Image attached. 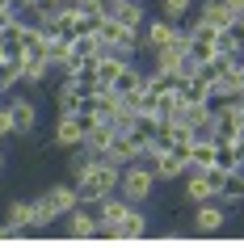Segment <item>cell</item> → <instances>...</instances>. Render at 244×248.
<instances>
[{
  "label": "cell",
  "instance_id": "6da1fadb",
  "mask_svg": "<svg viewBox=\"0 0 244 248\" xmlns=\"http://www.w3.org/2000/svg\"><path fill=\"white\" fill-rule=\"evenodd\" d=\"M80 206V194H76V185L67 181H55V185H47L38 198H34V210H38V232L42 227H51V223H64L72 210Z\"/></svg>",
  "mask_w": 244,
  "mask_h": 248
},
{
  "label": "cell",
  "instance_id": "7a4b0ae2",
  "mask_svg": "<svg viewBox=\"0 0 244 248\" xmlns=\"http://www.w3.org/2000/svg\"><path fill=\"white\" fill-rule=\"evenodd\" d=\"M118 172H122V169H114V164H105V160H93V169H89V172H84V177L76 181L80 206H97L101 198L118 194Z\"/></svg>",
  "mask_w": 244,
  "mask_h": 248
},
{
  "label": "cell",
  "instance_id": "3957f363",
  "mask_svg": "<svg viewBox=\"0 0 244 248\" xmlns=\"http://www.w3.org/2000/svg\"><path fill=\"white\" fill-rule=\"evenodd\" d=\"M156 172L143 164V160H135V164H127V169L118 172V194L127 198V202H135V206H143L147 198L156 194Z\"/></svg>",
  "mask_w": 244,
  "mask_h": 248
},
{
  "label": "cell",
  "instance_id": "277c9868",
  "mask_svg": "<svg viewBox=\"0 0 244 248\" xmlns=\"http://www.w3.org/2000/svg\"><path fill=\"white\" fill-rule=\"evenodd\" d=\"M4 105H9V114H13V135L17 139H38V101L26 97V93H4Z\"/></svg>",
  "mask_w": 244,
  "mask_h": 248
},
{
  "label": "cell",
  "instance_id": "5b68a950",
  "mask_svg": "<svg viewBox=\"0 0 244 248\" xmlns=\"http://www.w3.org/2000/svg\"><path fill=\"white\" fill-rule=\"evenodd\" d=\"M228 223H231V210L223 206L219 198H206V202H198V206L190 210V232L194 235H219Z\"/></svg>",
  "mask_w": 244,
  "mask_h": 248
},
{
  "label": "cell",
  "instance_id": "8992f818",
  "mask_svg": "<svg viewBox=\"0 0 244 248\" xmlns=\"http://www.w3.org/2000/svg\"><path fill=\"white\" fill-rule=\"evenodd\" d=\"M177 21H168V17H147V26H143V34H139V55H147V59H152V55H160L164 51V46H173V42H177Z\"/></svg>",
  "mask_w": 244,
  "mask_h": 248
},
{
  "label": "cell",
  "instance_id": "52a82bcc",
  "mask_svg": "<svg viewBox=\"0 0 244 248\" xmlns=\"http://www.w3.org/2000/svg\"><path fill=\"white\" fill-rule=\"evenodd\" d=\"M84 143V122L76 114H55V126H51V147L55 152H72V147Z\"/></svg>",
  "mask_w": 244,
  "mask_h": 248
},
{
  "label": "cell",
  "instance_id": "ba28073f",
  "mask_svg": "<svg viewBox=\"0 0 244 248\" xmlns=\"http://www.w3.org/2000/svg\"><path fill=\"white\" fill-rule=\"evenodd\" d=\"M97 160H105V164H114V169H127V164H135V160H143L139 143H135V135L130 131H118L114 139H110V147H105Z\"/></svg>",
  "mask_w": 244,
  "mask_h": 248
},
{
  "label": "cell",
  "instance_id": "9c48e42d",
  "mask_svg": "<svg viewBox=\"0 0 244 248\" xmlns=\"http://www.w3.org/2000/svg\"><path fill=\"white\" fill-rule=\"evenodd\" d=\"M190 30H228L231 26V13L219 4V0H202V4H194V17L185 21Z\"/></svg>",
  "mask_w": 244,
  "mask_h": 248
},
{
  "label": "cell",
  "instance_id": "30bf717a",
  "mask_svg": "<svg viewBox=\"0 0 244 248\" xmlns=\"http://www.w3.org/2000/svg\"><path fill=\"white\" fill-rule=\"evenodd\" d=\"M130 206H135V202H127V198L122 194H110V198H101V202H97V206H93V215H97V227H118V223L127 219L130 215Z\"/></svg>",
  "mask_w": 244,
  "mask_h": 248
},
{
  "label": "cell",
  "instance_id": "8fae6325",
  "mask_svg": "<svg viewBox=\"0 0 244 248\" xmlns=\"http://www.w3.org/2000/svg\"><path fill=\"white\" fill-rule=\"evenodd\" d=\"M181 198H185L190 206H198V202H206V198H215V189H211V181H206V169H185V172H181Z\"/></svg>",
  "mask_w": 244,
  "mask_h": 248
},
{
  "label": "cell",
  "instance_id": "7c38bea8",
  "mask_svg": "<svg viewBox=\"0 0 244 248\" xmlns=\"http://www.w3.org/2000/svg\"><path fill=\"white\" fill-rule=\"evenodd\" d=\"M110 17L122 21V26H130V30H143L152 13H147V4H143V0H110Z\"/></svg>",
  "mask_w": 244,
  "mask_h": 248
},
{
  "label": "cell",
  "instance_id": "4fadbf2b",
  "mask_svg": "<svg viewBox=\"0 0 244 248\" xmlns=\"http://www.w3.org/2000/svg\"><path fill=\"white\" fill-rule=\"evenodd\" d=\"M130 63V55H122V51H110L105 46V55L97 59V93L101 89H114V80L122 76V67Z\"/></svg>",
  "mask_w": 244,
  "mask_h": 248
},
{
  "label": "cell",
  "instance_id": "5bb4252c",
  "mask_svg": "<svg viewBox=\"0 0 244 248\" xmlns=\"http://www.w3.org/2000/svg\"><path fill=\"white\" fill-rule=\"evenodd\" d=\"M147 227H152V223H147V215H143L139 206H130V215L122 223H118V227H105V240H139V235H147Z\"/></svg>",
  "mask_w": 244,
  "mask_h": 248
},
{
  "label": "cell",
  "instance_id": "9a60e30c",
  "mask_svg": "<svg viewBox=\"0 0 244 248\" xmlns=\"http://www.w3.org/2000/svg\"><path fill=\"white\" fill-rule=\"evenodd\" d=\"M64 223H67L64 232L72 235V240H93V235H101V227H97V215H93V206H76Z\"/></svg>",
  "mask_w": 244,
  "mask_h": 248
},
{
  "label": "cell",
  "instance_id": "2e32d148",
  "mask_svg": "<svg viewBox=\"0 0 244 248\" xmlns=\"http://www.w3.org/2000/svg\"><path fill=\"white\" fill-rule=\"evenodd\" d=\"M4 219L13 223L17 232H38V210H34V198H13L9 202V210H4Z\"/></svg>",
  "mask_w": 244,
  "mask_h": 248
},
{
  "label": "cell",
  "instance_id": "e0dca14e",
  "mask_svg": "<svg viewBox=\"0 0 244 248\" xmlns=\"http://www.w3.org/2000/svg\"><path fill=\"white\" fill-rule=\"evenodd\" d=\"M240 164H244V143L240 139H215V164H211V169L236 172Z\"/></svg>",
  "mask_w": 244,
  "mask_h": 248
},
{
  "label": "cell",
  "instance_id": "ac0fdd59",
  "mask_svg": "<svg viewBox=\"0 0 244 248\" xmlns=\"http://www.w3.org/2000/svg\"><path fill=\"white\" fill-rule=\"evenodd\" d=\"M47 80H51V63L42 55H26L21 59V89H38Z\"/></svg>",
  "mask_w": 244,
  "mask_h": 248
},
{
  "label": "cell",
  "instance_id": "d6986e66",
  "mask_svg": "<svg viewBox=\"0 0 244 248\" xmlns=\"http://www.w3.org/2000/svg\"><path fill=\"white\" fill-rule=\"evenodd\" d=\"M114 122H110V118H97V122H93L89 131H84V147H89L93 156H101L105 147H110V139H114Z\"/></svg>",
  "mask_w": 244,
  "mask_h": 248
},
{
  "label": "cell",
  "instance_id": "ffe728a7",
  "mask_svg": "<svg viewBox=\"0 0 244 248\" xmlns=\"http://www.w3.org/2000/svg\"><path fill=\"white\" fill-rule=\"evenodd\" d=\"M143 76H147V67H139V63H135V59H130V63L122 67V76L114 80V93H122V97H127V101H130V97H135V93L143 89Z\"/></svg>",
  "mask_w": 244,
  "mask_h": 248
},
{
  "label": "cell",
  "instance_id": "44dd1931",
  "mask_svg": "<svg viewBox=\"0 0 244 248\" xmlns=\"http://www.w3.org/2000/svg\"><path fill=\"white\" fill-rule=\"evenodd\" d=\"M215 164V139H194L185 152V169H211Z\"/></svg>",
  "mask_w": 244,
  "mask_h": 248
},
{
  "label": "cell",
  "instance_id": "7402d4cb",
  "mask_svg": "<svg viewBox=\"0 0 244 248\" xmlns=\"http://www.w3.org/2000/svg\"><path fill=\"white\" fill-rule=\"evenodd\" d=\"M93 160H97V156H93V152H89L84 143H80V147H72V152H67V181L76 185L80 177H84V172L93 169Z\"/></svg>",
  "mask_w": 244,
  "mask_h": 248
},
{
  "label": "cell",
  "instance_id": "603a6c76",
  "mask_svg": "<svg viewBox=\"0 0 244 248\" xmlns=\"http://www.w3.org/2000/svg\"><path fill=\"white\" fill-rule=\"evenodd\" d=\"M105 55V42L97 38V34H80V38H72V59H101Z\"/></svg>",
  "mask_w": 244,
  "mask_h": 248
},
{
  "label": "cell",
  "instance_id": "cb8c5ba5",
  "mask_svg": "<svg viewBox=\"0 0 244 248\" xmlns=\"http://www.w3.org/2000/svg\"><path fill=\"white\" fill-rule=\"evenodd\" d=\"M156 13L181 26V21H190V17H194V0H156Z\"/></svg>",
  "mask_w": 244,
  "mask_h": 248
},
{
  "label": "cell",
  "instance_id": "d4e9b609",
  "mask_svg": "<svg viewBox=\"0 0 244 248\" xmlns=\"http://www.w3.org/2000/svg\"><path fill=\"white\" fill-rule=\"evenodd\" d=\"M219 202L228 210H244V172H231V181H228V189L219 194Z\"/></svg>",
  "mask_w": 244,
  "mask_h": 248
},
{
  "label": "cell",
  "instance_id": "484cf974",
  "mask_svg": "<svg viewBox=\"0 0 244 248\" xmlns=\"http://www.w3.org/2000/svg\"><path fill=\"white\" fill-rule=\"evenodd\" d=\"M21 89V59H0V93Z\"/></svg>",
  "mask_w": 244,
  "mask_h": 248
},
{
  "label": "cell",
  "instance_id": "4316f807",
  "mask_svg": "<svg viewBox=\"0 0 244 248\" xmlns=\"http://www.w3.org/2000/svg\"><path fill=\"white\" fill-rule=\"evenodd\" d=\"M215 51L219 55H223V59H231V55H236V51H244V46H240V38H236V30H219V34H215Z\"/></svg>",
  "mask_w": 244,
  "mask_h": 248
},
{
  "label": "cell",
  "instance_id": "83f0119b",
  "mask_svg": "<svg viewBox=\"0 0 244 248\" xmlns=\"http://www.w3.org/2000/svg\"><path fill=\"white\" fill-rule=\"evenodd\" d=\"M13 114H9V105H4V97H0V143H13Z\"/></svg>",
  "mask_w": 244,
  "mask_h": 248
},
{
  "label": "cell",
  "instance_id": "f1b7e54d",
  "mask_svg": "<svg viewBox=\"0 0 244 248\" xmlns=\"http://www.w3.org/2000/svg\"><path fill=\"white\" fill-rule=\"evenodd\" d=\"M219 4H223V9H228V13H231V21H236V17L244 13V0H219Z\"/></svg>",
  "mask_w": 244,
  "mask_h": 248
},
{
  "label": "cell",
  "instance_id": "f546056e",
  "mask_svg": "<svg viewBox=\"0 0 244 248\" xmlns=\"http://www.w3.org/2000/svg\"><path fill=\"white\" fill-rule=\"evenodd\" d=\"M17 235H21V232H17L13 223H9V219H0V240H17Z\"/></svg>",
  "mask_w": 244,
  "mask_h": 248
},
{
  "label": "cell",
  "instance_id": "4dcf8cb0",
  "mask_svg": "<svg viewBox=\"0 0 244 248\" xmlns=\"http://www.w3.org/2000/svg\"><path fill=\"white\" fill-rule=\"evenodd\" d=\"M231 30H236V38H240V46H244V13L236 17V21H231Z\"/></svg>",
  "mask_w": 244,
  "mask_h": 248
},
{
  "label": "cell",
  "instance_id": "1f68e13d",
  "mask_svg": "<svg viewBox=\"0 0 244 248\" xmlns=\"http://www.w3.org/2000/svg\"><path fill=\"white\" fill-rule=\"evenodd\" d=\"M4 164H9V156H4V143H0V177H4Z\"/></svg>",
  "mask_w": 244,
  "mask_h": 248
}]
</instances>
